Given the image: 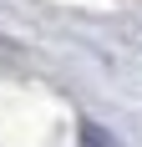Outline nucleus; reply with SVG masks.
<instances>
[{"mask_svg": "<svg viewBox=\"0 0 142 147\" xmlns=\"http://www.w3.org/2000/svg\"><path fill=\"white\" fill-rule=\"evenodd\" d=\"M81 147H112V137L101 127H81Z\"/></svg>", "mask_w": 142, "mask_h": 147, "instance_id": "1", "label": "nucleus"}]
</instances>
